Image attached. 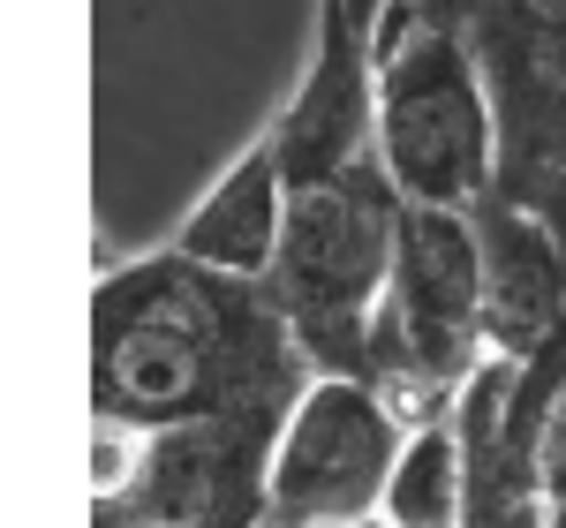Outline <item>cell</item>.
<instances>
[{"instance_id":"obj_1","label":"cell","mask_w":566,"mask_h":528,"mask_svg":"<svg viewBox=\"0 0 566 528\" xmlns=\"http://www.w3.org/2000/svg\"><path fill=\"white\" fill-rule=\"evenodd\" d=\"M310 386L303 340L258 279L151 250L106 264L91 287V415L106 431L159 439L227 415L287 423Z\"/></svg>"},{"instance_id":"obj_2","label":"cell","mask_w":566,"mask_h":528,"mask_svg":"<svg viewBox=\"0 0 566 528\" xmlns=\"http://www.w3.org/2000/svg\"><path fill=\"white\" fill-rule=\"evenodd\" d=\"M499 98L476 45L400 0L378 39V167L423 212H476L499 197Z\"/></svg>"},{"instance_id":"obj_3","label":"cell","mask_w":566,"mask_h":528,"mask_svg":"<svg viewBox=\"0 0 566 528\" xmlns=\"http://www.w3.org/2000/svg\"><path fill=\"white\" fill-rule=\"evenodd\" d=\"M483 362H491V340H483L476 220L408 204L386 309H378V332L363 355V386L408 431H431V423H453V408L476 386Z\"/></svg>"},{"instance_id":"obj_4","label":"cell","mask_w":566,"mask_h":528,"mask_svg":"<svg viewBox=\"0 0 566 528\" xmlns=\"http://www.w3.org/2000/svg\"><path fill=\"white\" fill-rule=\"evenodd\" d=\"M400 220H408V197L392 189L378 159L317 181V189H295L287 250L264 287L287 309L317 378H363V355H370L392 287V257H400Z\"/></svg>"},{"instance_id":"obj_5","label":"cell","mask_w":566,"mask_h":528,"mask_svg":"<svg viewBox=\"0 0 566 528\" xmlns=\"http://www.w3.org/2000/svg\"><path fill=\"white\" fill-rule=\"evenodd\" d=\"M408 439L416 431L363 378H317L280 431L264 528H370Z\"/></svg>"},{"instance_id":"obj_6","label":"cell","mask_w":566,"mask_h":528,"mask_svg":"<svg viewBox=\"0 0 566 528\" xmlns=\"http://www.w3.org/2000/svg\"><path fill=\"white\" fill-rule=\"evenodd\" d=\"M476 61L499 98V197L566 242V0H499Z\"/></svg>"},{"instance_id":"obj_7","label":"cell","mask_w":566,"mask_h":528,"mask_svg":"<svg viewBox=\"0 0 566 528\" xmlns=\"http://www.w3.org/2000/svg\"><path fill=\"white\" fill-rule=\"evenodd\" d=\"M280 431L287 423H264V415L159 431V439H144L122 498L98 506V521H122V528H264Z\"/></svg>"},{"instance_id":"obj_8","label":"cell","mask_w":566,"mask_h":528,"mask_svg":"<svg viewBox=\"0 0 566 528\" xmlns=\"http://www.w3.org/2000/svg\"><path fill=\"white\" fill-rule=\"evenodd\" d=\"M476 250H483V340L491 362H536V355L566 348V242L552 226L506 204V197H483L476 212Z\"/></svg>"},{"instance_id":"obj_9","label":"cell","mask_w":566,"mask_h":528,"mask_svg":"<svg viewBox=\"0 0 566 528\" xmlns=\"http://www.w3.org/2000/svg\"><path fill=\"white\" fill-rule=\"evenodd\" d=\"M287 212H295V189H287V159H280V136L264 122L250 136V151L227 167V175L197 197V212L175 226V257L227 272V279H272V264L287 250Z\"/></svg>"},{"instance_id":"obj_10","label":"cell","mask_w":566,"mask_h":528,"mask_svg":"<svg viewBox=\"0 0 566 528\" xmlns=\"http://www.w3.org/2000/svg\"><path fill=\"white\" fill-rule=\"evenodd\" d=\"M461 521H469V461H461V431H453V423H431V431H416L408 453H400L378 528H461Z\"/></svg>"},{"instance_id":"obj_11","label":"cell","mask_w":566,"mask_h":528,"mask_svg":"<svg viewBox=\"0 0 566 528\" xmlns=\"http://www.w3.org/2000/svg\"><path fill=\"white\" fill-rule=\"evenodd\" d=\"M416 15L423 23H438V31H453V39H483V23L499 15V0H416Z\"/></svg>"},{"instance_id":"obj_12","label":"cell","mask_w":566,"mask_h":528,"mask_svg":"<svg viewBox=\"0 0 566 528\" xmlns=\"http://www.w3.org/2000/svg\"><path fill=\"white\" fill-rule=\"evenodd\" d=\"M392 8H400V0H317V15H340V23H355L363 39H386Z\"/></svg>"},{"instance_id":"obj_13","label":"cell","mask_w":566,"mask_h":528,"mask_svg":"<svg viewBox=\"0 0 566 528\" xmlns=\"http://www.w3.org/2000/svg\"><path fill=\"white\" fill-rule=\"evenodd\" d=\"M544 528H566V498H552V521H544Z\"/></svg>"},{"instance_id":"obj_14","label":"cell","mask_w":566,"mask_h":528,"mask_svg":"<svg viewBox=\"0 0 566 528\" xmlns=\"http://www.w3.org/2000/svg\"><path fill=\"white\" fill-rule=\"evenodd\" d=\"M98 528H122V521H98Z\"/></svg>"}]
</instances>
